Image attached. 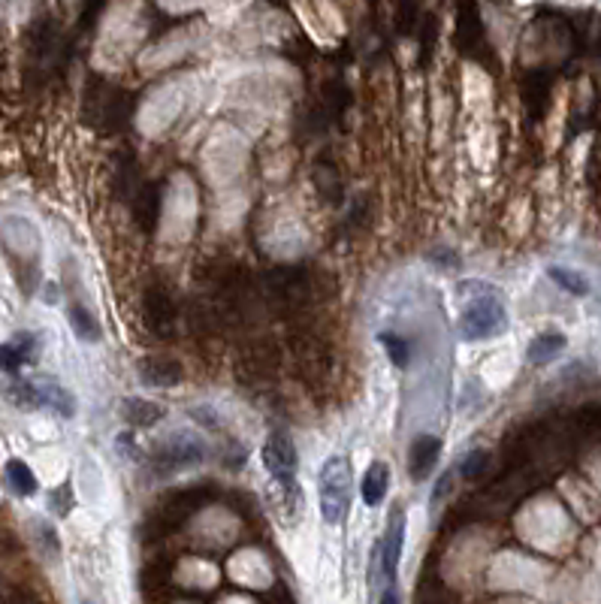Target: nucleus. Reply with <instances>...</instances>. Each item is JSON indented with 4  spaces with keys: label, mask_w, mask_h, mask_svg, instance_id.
<instances>
[{
    "label": "nucleus",
    "mask_w": 601,
    "mask_h": 604,
    "mask_svg": "<svg viewBox=\"0 0 601 604\" xmlns=\"http://www.w3.org/2000/svg\"><path fill=\"white\" fill-rule=\"evenodd\" d=\"M203 445L190 436H175L170 441L158 447L155 462H160L164 468H181V466H194V462L203 460Z\"/></svg>",
    "instance_id": "obj_5"
},
{
    "label": "nucleus",
    "mask_w": 601,
    "mask_h": 604,
    "mask_svg": "<svg viewBox=\"0 0 601 604\" xmlns=\"http://www.w3.org/2000/svg\"><path fill=\"white\" fill-rule=\"evenodd\" d=\"M547 275L553 278V282L559 284L562 290L574 293V297H586V293H589V284H586V278H583V275H577V272H571V269L550 267V269H547Z\"/></svg>",
    "instance_id": "obj_15"
},
{
    "label": "nucleus",
    "mask_w": 601,
    "mask_h": 604,
    "mask_svg": "<svg viewBox=\"0 0 601 604\" xmlns=\"http://www.w3.org/2000/svg\"><path fill=\"white\" fill-rule=\"evenodd\" d=\"M143 381H149L151 387H175L181 378H185V372H181V366L175 363V360H166V357H151L143 363Z\"/></svg>",
    "instance_id": "obj_10"
},
{
    "label": "nucleus",
    "mask_w": 601,
    "mask_h": 604,
    "mask_svg": "<svg viewBox=\"0 0 601 604\" xmlns=\"http://www.w3.org/2000/svg\"><path fill=\"white\" fill-rule=\"evenodd\" d=\"M566 345H568L566 336L550 329V333L535 336V342L529 345V351H526V360H529V363H550V360H556L562 351H566Z\"/></svg>",
    "instance_id": "obj_11"
},
{
    "label": "nucleus",
    "mask_w": 601,
    "mask_h": 604,
    "mask_svg": "<svg viewBox=\"0 0 601 604\" xmlns=\"http://www.w3.org/2000/svg\"><path fill=\"white\" fill-rule=\"evenodd\" d=\"M387 490H390V466L387 462H372L366 468L363 481H360V492H363V502L369 507H378L387 499Z\"/></svg>",
    "instance_id": "obj_8"
},
{
    "label": "nucleus",
    "mask_w": 601,
    "mask_h": 604,
    "mask_svg": "<svg viewBox=\"0 0 601 604\" xmlns=\"http://www.w3.org/2000/svg\"><path fill=\"white\" fill-rule=\"evenodd\" d=\"M402 541H405V514L396 511L390 523H387V532H384V544H381V571L384 577L396 580V571H399V559H402Z\"/></svg>",
    "instance_id": "obj_6"
},
{
    "label": "nucleus",
    "mask_w": 601,
    "mask_h": 604,
    "mask_svg": "<svg viewBox=\"0 0 601 604\" xmlns=\"http://www.w3.org/2000/svg\"><path fill=\"white\" fill-rule=\"evenodd\" d=\"M6 477H10V487L19 492V496H34L36 490H40V484H36V475L31 471V466L21 460H10L6 462Z\"/></svg>",
    "instance_id": "obj_13"
},
{
    "label": "nucleus",
    "mask_w": 601,
    "mask_h": 604,
    "mask_svg": "<svg viewBox=\"0 0 601 604\" xmlns=\"http://www.w3.org/2000/svg\"><path fill=\"white\" fill-rule=\"evenodd\" d=\"M34 353H36L34 336H27V333L16 336L12 342L0 345V372H16V369H21L25 363H31Z\"/></svg>",
    "instance_id": "obj_9"
},
{
    "label": "nucleus",
    "mask_w": 601,
    "mask_h": 604,
    "mask_svg": "<svg viewBox=\"0 0 601 604\" xmlns=\"http://www.w3.org/2000/svg\"><path fill=\"white\" fill-rule=\"evenodd\" d=\"M459 336L466 342H478V338H493L508 327V312H505L502 299L498 297H481L468 302L459 314Z\"/></svg>",
    "instance_id": "obj_3"
},
{
    "label": "nucleus",
    "mask_w": 601,
    "mask_h": 604,
    "mask_svg": "<svg viewBox=\"0 0 601 604\" xmlns=\"http://www.w3.org/2000/svg\"><path fill=\"white\" fill-rule=\"evenodd\" d=\"M263 466H266V471L284 490L293 487L299 462H297V447H293V441L284 432H273L266 438V445H263Z\"/></svg>",
    "instance_id": "obj_4"
},
{
    "label": "nucleus",
    "mask_w": 601,
    "mask_h": 604,
    "mask_svg": "<svg viewBox=\"0 0 601 604\" xmlns=\"http://www.w3.org/2000/svg\"><path fill=\"white\" fill-rule=\"evenodd\" d=\"M4 393L21 408H55L61 417L76 414V399L58 381H10Z\"/></svg>",
    "instance_id": "obj_2"
},
{
    "label": "nucleus",
    "mask_w": 601,
    "mask_h": 604,
    "mask_svg": "<svg viewBox=\"0 0 601 604\" xmlns=\"http://www.w3.org/2000/svg\"><path fill=\"white\" fill-rule=\"evenodd\" d=\"M487 466H489V453L487 451H472L463 462H459V475H463L466 481H478L483 471H487Z\"/></svg>",
    "instance_id": "obj_17"
},
{
    "label": "nucleus",
    "mask_w": 601,
    "mask_h": 604,
    "mask_svg": "<svg viewBox=\"0 0 601 604\" xmlns=\"http://www.w3.org/2000/svg\"><path fill=\"white\" fill-rule=\"evenodd\" d=\"M381 345H384L387 357L393 360V366H399V369H405L408 366V353H412V348H408V342L402 336L396 333H381Z\"/></svg>",
    "instance_id": "obj_16"
},
{
    "label": "nucleus",
    "mask_w": 601,
    "mask_h": 604,
    "mask_svg": "<svg viewBox=\"0 0 601 604\" xmlns=\"http://www.w3.org/2000/svg\"><path fill=\"white\" fill-rule=\"evenodd\" d=\"M438 453H442V441L435 436H420L412 441V451H408V475L414 481H427L432 475V468L438 466Z\"/></svg>",
    "instance_id": "obj_7"
},
{
    "label": "nucleus",
    "mask_w": 601,
    "mask_h": 604,
    "mask_svg": "<svg viewBox=\"0 0 601 604\" xmlns=\"http://www.w3.org/2000/svg\"><path fill=\"white\" fill-rule=\"evenodd\" d=\"M378 604H402V601H399V592H396L393 586H387V589H384V595H381V601H378Z\"/></svg>",
    "instance_id": "obj_18"
},
{
    "label": "nucleus",
    "mask_w": 601,
    "mask_h": 604,
    "mask_svg": "<svg viewBox=\"0 0 601 604\" xmlns=\"http://www.w3.org/2000/svg\"><path fill=\"white\" fill-rule=\"evenodd\" d=\"M318 496H320V514L329 526H339L348 517L351 505V466L344 456H329L320 466L318 475Z\"/></svg>",
    "instance_id": "obj_1"
},
{
    "label": "nucleus",
    "mask_w": 601,
    "mask_h": 604,
    "mask_svg": "<svg viewBox=\"0 0 601 604\" xmlns=\"http://www.w3.org/2000/svg\"><path fill=\"white\" fill-rule=\"evenodd\" d=\"M67 318H70L73 333L82 338V342H97V338H100V323L85 306H79V302H76V306H70Z\"/></svg>",
    "instance_id": "obj_14"
},
{
    "label": "nucleus",
    "mask_w": 601,
    "mask_h": 604,
    "mask_svg": "<svg viewBox=\"0 0 601 604\" xmlns=\"http://www.w3.org/2000/svg\"><path fill=\"white\" fill-rule=\"evenodd\" d=\"M121 414L134 426H151L164 417V408L155 402H149V399H136V396H130V399H124V405H121Z\"/></svg>",
    "instance_id": "obj_12"
}]
</instances>
